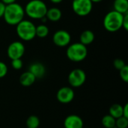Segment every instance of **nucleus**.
Segmentation results:
<instances>
[{"label":"nucleus","mask_w":128,"mask_h":128,"mask_svg":"<svg viewBox=\"0 0 128 128\" xmlns=\"http://www.w3.org/2000/svg\"><path fill=\"white\" fill-rule=\"evenodd\" d=\"M24 16L25 10L21 4L14 2L5 6L3 18L7 24L10 26H16L23 20Z\"/></svg>","instance_id":"1"},{"label":"nucleus","mask_w":128,"mask_h":128,"mask_svg":"<svg viewBox=\"0 0 128 128\" xmlns=\"http://www.w3.org/2000/svg\"><path fill=\"white\" fill-rule=\"evenodd\" d=\"M47 6L42 0H31L24 8L25 14L34 20H40L46 16Z\"/></svg>","instance_id":"2"},{"label":"nucleus","mask_w":128,"mask_h":128,"mask_svg":"<svg viewBox=\"0 0 128 128\" xmlns=\"http://www.w3.org/2000/svg\"><path fill=\"white\" fill-rule=\"evenodd\" d=\"M17 36L24 41H30L36 37V26L28 20H22L16 26Z\"/></svg>","instance_id":"3"},{"label":"nucleus","mask_w":128,"mask_h":128,"mask_svg":"<svg viewBox=\"0 0 128 128\" xmlns=\"http://www.w3.org/2000/svg\"><path fill=\"white\" fill-rule=\"evenodd\" d=\"M124 14L113 10L108 12L104 19V26L109 32H116L122 28Z\"/></svg>","instance_id":"4"},{"label":"nucleus","mask_w":128,"mask_h":128,"mask_svg":"<svg viewBox=\"0 0 128 128\" xmlns=\"http://www.w3.org/2000/svg\"><path fill=\"white\" fill-rule=\"evenodd\" d=\"M66 56L71 62H80L86 58L88 56V50L86 46L80 42L74 43L68 46L66 50Z\"/></svg>","instance_id":"5"},{"label":"nucleus","mask_w":128,"mask_h":128,"mask_svg":"<svg viewBox=\"0 0 128 128\" xmlns=\"http://www.w3.org/2000/svg\"><path fill=\"white\" fill-rule=\"evenodd\" d=\"M72 8L78 16H86L92 12L93 3L91 0H73Z\"/></svg>","instance_id":"6"},{"label":"nucleus","mask_w":128,"mask_h":128,"mask_svg":"<svg viewBox=\"0 0 128 128\" xmlns=\"http://www.w3.org/2000/svg\"><path fill=\"white\" fill-rule=\"evenodd\" d=\"M68 80L71 87L79 88L82 86L86 80V72L80 68L74 69L70 72Z\"/></svg>","instance_id":"7"},{"label":"nucleus","mask_w":128,"mask_h":128,"mask_svg":"<svg viewBox=\"0 0 128 128\" xmlns=\"http://www.w3.org/2000/svg\"><path fill=\"white\" fill-rule=\"evenodd\" d=\"M25 46L20 41H14L9 44L7 50V54L11 60L21 58L25 53Z\"/></svg>","instance_id":"8"},{"label":"nucleus","mask_w":128,"mask_h":128,"mask_svg":"<svg viewBox=\"0 0 128 128\" xmlns=\"http://www.w3.org/2000/svg\"><path fill=\"white\" fill-rule=\"evenodd\" d=\"M71 36L68 32L64 29L56 31L52 36V42L55 45L59 47H64L70 44Z\"/></svg>","instance_id":"9"},{"label":"nucleus","mask_w":128,"mask_h":128,"mask_svg":"<svg viewBox=\"0 0 128 128\" xmlns=\"http://www.w3.org/2000/svg\"><path fill=\"white\" fill-rule=\"evenodd\" d=\"M75 97V93L71 87L64 86L58 89L56 93V98L61 104H67L73 101Z\"/></svg>","instance_id":"10"},{"label":"nucleus","mask_w":128,"mask_h":128,"mask_svg":"<svg viewBox=\"0 0 128 128\" xmlns=\"http://www.w3.org/2000/svg\"><path fill=\"white\" fill-rule=\"evenodd\" d=\"M64 128H83L84 123L82 118L77 115L68 116L64 121Z\"/></svg>","instance_id":"11"},{"label":"nucleus","mask_w":128,"mask_h":128,"mask_svg":"<svg viewBox=\"0 0 128 128\" xmlns=\"http://www.w3.org/2000/svg\"><path fill=\"white\" fill-rule=\"evenodd\" d=\"M28 71H30L36 79H41L46 74V68L40 62H34L29 66Z\"/></svg>","instance_id":"12"},{"label":"nucleus","mask_w":128,"mask_h":128,"mask_svg":"<svg viewBox=\"0 0 128 128\" xmlns=\"http://www.w3.org/2000/svg\"><path fill=\"white\" fill-rule=\"evenodd\" d=\"M36 80L35 76L30 72V71H26L22 73L20 76V83L24 86V87H29L32 86Z\"/></svg>","instance_id":"13"},{"label":"nucleus","mask_w":128,"mask_h":128,"mask_svg":"<svg viewBox=\"0 0 128 128\" xmlns=\"http://www.w3.org/2000/svg\"><path fill=\"white\" fill-rule=\"evenodd\" d=\"M94 34L92 31L88 29L83 31L80 36V42L85 46L92 44L94 40Z\"/></svg>","instance_id":"14"},{"label":"nucleus","mask_w":128,"mask_h":128,"mask_svg":"<svg viewBox=\"0 0 128 128\" xmlns=\"http://www.w3.org/2000/svg\"><path fill=\"white\" fill-rule=\"evenodd\" d=\"M62 16V10L58 8H51L50 9H47L46 14V19L52 22H57L60 20Z\"/></svg>","instance_id":"15"},{"label":"nucleus","mask_w":128,"mask_h":128,"mask_svg":"<svg viewBox=\"0 0 128 128\" xmlns=\"http://www.w3.org/2000/svg\"><path fill=\"white\" fill-rule=\"evenodd\" d=\"M113 8L115 10L120 14H127L128 13V0H115Z\"/></svg>","instance_id":"16"},{"label":"nucleus","mask_w":128,"mask_h":128,"mask_svg":"<svg viewBox=\"0 0 128 128\" xmlns=\"http://www.w3.org/2000/svg\"><path fill=\"white\" fill-rule=\"evenodd\" d=\"M109 114L116 119L120 118L123 115V106L119 104H112L109 110Z\"/></svg>","instance_id":"17"},{"label":"nucleus","mask_w":128,"mask_h":128,"mask_svg":"<svg viewBox=\"0 0 128 128\" xmlns=\"http://www.w3.org/2000/svg\"><path fill=\"white\" fill-rule=\"evenodd\" d=\"M116 120L115 118L108 114L102 118L101 124L105 128H116Z\"/></svg>","instance_id":"18"},{"label":"nucleus","mask_w":128,"mask_h":128,"mask_svg":"<svg viewBox=\"0 0 128 128\" xmlns=\"http://www.w3.org/2000/svg\"><path fill=\"white\" fill-rule=\"evenodd\" d=\"M40 119L37 116L32 115L26 119V125L27 128H38L40 126Z\"/></svg>","instance_id":"19"},{"label":"nucleus","mask_w":128,"mask_h":128,"mask_svg":"<svg viewBox=\"0 0 128 128\" xmlns=\"http://www.w3.org/2000/svg\"><path fill=\"white\" fill-rule=\"evenodd\" d=\"M49 28L44 24H40L36 26V36H38L40 38H46L49 34Z\"/></svg>","instance_id":"20"},{"label":"nucleus","mask_w":128,"mask_h":128,"mask_svg":"<svg viewBox=\"0 0 128 128\" xmlns=\"http://www.w3.org/2000/svg\"><path fill=\"white\" fill-rule=\"evenodd\" d=\"M116 128H128V118L122 116L116 120Z\"/></svg>","instance_id":"21"},{"label":"nucleus","mask_w":128,"mask_h":128,"mask_svg":"<svg viewBox=\"0 0 128 128\" xmlns=\"http://www.w3.org/2000/svg\"><path fill=\"white\" fill-rule=\"evenodd\" d=\"M119 75L124 82H128V66L127 64L119 70Z\"/></svg>","instance_id":"22"},{"label":"nucleus","mask_w":128,"mask_h":128,"mask_svg":"<svg viewBox=\"0 0 128 128\" xmlns=\"http://www.w3.org/2000/svg\"><path fill=\"white\" fill-rule=\"evenodd\" d=\"M23 66V62L21 58H16L11 60V67L15 70H20Z\"/></svg>","instance_id":"23"},{"label":"nucleus","mask_w":128,"mask_h":128,"mask_svg":"<svg viewBox=\"0 0 128 128\" xmlns=\"http://www.w3.org/2000/svg\"><path fill=\"white\" fill-rule=\"evenodd\" d=\"M125 65H126V64H125L124 61L122 60V58H116L113 62L114 68L118 70H120L122 68H123Z\"/></svg>","instance_id":"24"},{"label":"nucleus","mask_w":128,"mask_h":128,"mask_svg":"<svg viewBox=\"0 0 128 128\" xmlns=\"http://www.w3.org/2000/svg\"><path fill=\"white\" fill-rule=\"evenodd\" d=\"M8 71V68L7 64L4 62L0 61V79L4 77L7 75Z\"/></svg>","instance_id":"25"},{"label":"nucleus","mask_w":128,"mask_h":128,"mask_svg":"<svg viewBox=\"0 0 128 128\" xmlns=\"http://www.w3.org/2000/svg\"><path fill=\"white\" fill-rule=\"evenodd\" d=\"M122 28L125 31L128 30V13L124 14L123 21H122Z\"/></svg>","instance_id":"26"},{"label":"nucleus","mask_w":128,"mask_h":128,"mask_svg":"<svg viewBox=\"0 0 128 128\" xmlns=\"http://www.w3.org/2000/svg\"><path fill=\"white\" fill-rule=\"evenodd\" d=\"M5 6H6V4H4L3 2H2L0 1V18L3 17L4 12V9H5Z\"/></svg>","instance_id":"27"},{"label":"nucleus","mask_w":128,"mask_h":128,"mask_svg":"<svg viewBox=\"0 0 128 128\" xmlns=\"http://www.w3.org/2000/svg\"><path fill=\"white\" fill-rule=\"evenodd\" d=\"M122 116L128 118V104H126L124 106H123V115Z\"/></svg>","instance_id":"28"},{"label":"nucleus","mask_w":128,"mask_h":128,"mask_svg":"<svg viewBox=\"0 0 128 128\" xmlns=\"http://www.w3.org/2000/svg\"><path fill=\"white\" fill-rule=\"evenodd\" d=\"M2 2H3L4 4H12V3H14L16 2V0H0Z\"/></svg>","instance_id":"29"},{"label":"nucleus","mask_w":128,"mask_h":128,"mask_svg":"<svg viewBox=\"0 0 128 128\" xmlns=\"http://www.w3.org/2000/svg\"><path fill=\"white\" fill-rule=\"evenodd\" d=\"M50 1L54 4H58V3H61L63 0H50Z\"/></svg>","instance_id":"30"},{"label":"nucleus","mask_w":128,"mask_h":128,"mask_svg":"<svg viewBox=\"0 0 128 128\" xmlns=\"http://www.w3.org/2000/svg\"><path fill=\"white\" fill-rule=\"evenodd\" d=\"M92 3H98V2H100L104 0H91Z\"/></svg>","instance_id":"31"},{"label":"nucleus","mask_w":128,"mask_h":128,"mask_svg":"<svg viewBox=\"0 0 128 128\" xmlns=\"http://www.w3.org/2000/svg\"></svg>","instance_id":"32"},{"label":"nucleus","mask_w":128,"mask_h":128,"mask_svg":"<svg viewBox=\"0 0 128 128\" xmlns=\"http://www.w3.org/2000/svg\"></svg>","instance_id":"33"},{"label":"nucleus","mask_w":128,"mask_h":128,"mask_svg":"<svg viewBox=\"0 0 128 128\" xmlns=\"http://www.w3.org/2000/svg\"><path fill=\"white\" fill-rule=\"evenodd\" d=\"M72 1H73V0H72Z\"/></svg>","instance_id":"34"}]
</instances>
